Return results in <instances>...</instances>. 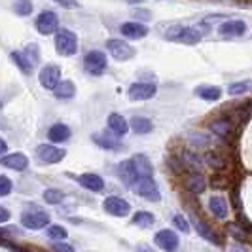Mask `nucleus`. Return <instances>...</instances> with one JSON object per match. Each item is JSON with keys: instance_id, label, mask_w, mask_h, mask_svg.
Segmentation results:
<instances>
[{"instance_id": "obj_23", "label": "nucleus", "mask_w": 252, "mask_h": 252, "mask_svg": "<svg viewBox=\"0 0 252 252\" xmlns=\"http://www.w3.org/2000/svg\"><path fill=\"white\" fill-rule=\"evenodd\" d=\"M48 137L53 142H66V140L70 139V129L64 126V124H55V126L50 127Z\"/></svg>"}, {"instance_id": "obj_22", "label": "nucleus", "mask_w": 252, "mask_h": 252, "mask_svg": "<svg viewBox=\"0 0 252 252\" xmlns=\"http://www.w3.org/2000/svg\"><path fill=\"white\" fill-rule=\"evenodd\" d=\"M186 188H188V191H191L193 195H199V193H203L205 188H207V180H205V177L199 175V173H191L188 177V180H186Z\"/></svg>"}, {"instance_id": "obj_48", "label": "nucleus", "mask_w": 252, "mask_h": 252, "mask_svg": "<svg viewBox=\"0 0 252 252\" xmlns=\"http://www.w3.org/2000/svg\"><path fill=\"white\" fill-rule=\"evenodd\" d=\"M0 152H2V154L6 152V140H2V142H0Z\"/></svg>"}, {"instance_id": "obj_18", "label": "nucleus", "mask_w": 252, "mask_h": 252, "mask_svg": "<svg viewBox=\"0 0 252 252\" xmlns=\"http://www.w3.org/2000/svg\"><path fill=\"white\" fill-rule=\"evenodd\" d=\"M108 127L112 129V133L116 137H124L127 131H129V124L124 116L120 114H110L108 116Z\"/></svg>"}, {"instance_id": "obj_12", "label": "nucleus", "mask_w": 252, "mask_h": 252, "mask_svg": "<svg viewBox=\"0 0 252 252\" xmlns=\"http://www.w3.org/2000/svg\"><path fill=\"white\" fill-rule=\"evenodd\" d=\"M154 243L165 252H175L178 249V235L171 229H161L156 233Z\"/></svg>"}, {"instance_id": "obj_7", "label": "nucleus", "mask_w": 252, "mask_h": 252, "mask_svg": "<svg viewBox=\"0 0 252 252\" xmlns=\"http://www.w3.org/2000/svg\"><path fill=\"white\" fill-rule=\"evenodd\" d=\"M21 224L27 229H42V227L50 226V215L44 211H31L21 215Z\"/></svg>"}, {"instance_id": "obj_8", "label": "nucleus", "mask_w": 252, "mask_h": 252, "mask_svg": "<svg viewBox=\"0 0 252 252\" xmlns=\"http://www.w3.org/2000/svg\"><path fill=\"white\" fill-rule=\"evenodd\" d=\"M158 93V88L154 84H148V82H139V84H133L127 95L131 101H148L152 97H156Z\"/></svg>"}, {"instance_id": "obj_24", "label": "nucleus", "mask_w": 252, "mask_h": 252, "mask_svg": "<svg viewBox=\"0 0 252 252\" xmlns=\"http://www.w3.org/2000/svg\"><path fill=\"white\" fill-rule=\"evenodd\" d=\"M195 95L201 97L203 101H218L222 97V89L218 86H201L195 89Z\"/></svg>"}, {"instance_id": "obj_17", "label": "nucleus", "mask_w": 252, "mask_h": 252, "mask_svg": "<svg viewBox=\"0 0 252 252\" xmlns=\"http://www.w3.org/2000/svg\"><path fill=\"white\" fill-rule=\"evenodd\" d=\"M193 226H195L197 233L201 235L203 239H207L209 243H215V245H222L220 237H218L215 231H213V227L209 226L207 222H203V220H199V218H193Z\"/></svg>"}, {"instance_id": "obj_33", "label": "nucleus", "mask_w": 252, "mask_h": 252, "mask_svg": "<svg viewBox=\"0 0 252 252\" xmlns=\"http://www.w3.org/2000/svg\"><path fill=\"white\" fill-rule=\"evenodd\" d=\"M251 88H252V82H249V80H245V82H235V84H231V86L227 88V93L233 95V97H237V95H243L245 91H249Z\"/></svg>"}, {"instance_id": "obj_20", "label": "nucleus", "mask_w": 252, "mask_h": 252, "mask_svg": "<svg viewBox=\"0 0 252 252\" xmlns=\"http://www.w3.org/2000/svg\"><path fill=\"white\" fill-rule=\"evenodd\" d=\"M133 159V163H135V169H137V173H139V177H152L154 175V167H152L150 159L144 156V154H137V156H133L131 158Z\"/></svg>"}, {"instance_id": "obj_35", "label": "nucleus", "mask_w": 252, "mask_h": 252, "mask_svg": "<svg viewBox=\"0 0 252 252\" xmlns=\"http://www.w3.org/2000/svg\"><path fill=\"white\" fill-rule=\"evenodd\" d=\"M13 10L19 15H31L32 13V2L31 0H15L13 2Z\"/></svg>"}, {"instance_id": "obj_30", "label": "nucleus", "mask_w": 252, "mask_h": 252, "mask_svg": "<svg viewBox=\"0 0 252 252\" xmlns=\"http://www.w3.org/2000/svg\"><path fill=\"white\" fill-rule=\"evenodd\" d=\"M180 158H182L184 165H186V167H189L191 171H197V169L201 167V161H203V159L199 158V156H197V154H193V152H184V154H182Z\"/></svg>"}, {"instance_id": "obj_32", "label": "nucleus", "mask_w": 252, "mask_h": 252, "mask_svg": "<svg viewBox=\"0 0 252 252\" xmlns=\"http://www.w3.org/2000/svg\"><path fill=\"white\" fill-rule=\"evenodd\" d=\"M64 199V193L61 189H55V188H50L44 191V201L50 203V205H59V203Z\"/></svg>"}, {"instance_id": "obj_42", "label": "nucleus", "mask_w": 252, "mask_h": 252, "mask_svg": "<svg viewBox=\"0 0 252 252\" xmlns=\"http://www.w3.org/2000/svg\"><path fill=\"white\" fill-rule=\"evenodd\" d=\"M25 55L29 57V59H32V64L38 63V48H36V44H31V46L27 48Z\"/></svg>"}, {"instance_id": "obj_27", "label": "nucleus", "mask_w": 252, "mask_h": 252, "mask_svg": "<svg viewBox=\"0 0 252 252\" xmlns=\"http://www.w3.org/2000/svg\"><path fill=\"white\" fill-rule=\"evenodd\" d=\"M131 129L135 133H139V135H146V133H150L152 129H154V126H152V122L148 118L139 116V118H133L131 120Z\"/></svg>"}, {"instance_id": "obj_31", "label": "nucleus", "mask_w": 252, "mask_h": 252, "mask_svg": "<svg viewBox=\"0 0 252 252\" xmlns=\"http://www.w3.org/2000/svg\"><path fill=\"white\" fill-rule=\"evenodd\" d=\"M154 222H156L154 215H152V213H146V211H140V213H137V215L133 216V224H137V226H140V227H150Z\"/></svg>"}, {"instance_id": "obj_26", "label": "nucleus", "mask_w": 252, "mask_h": 252, "mask_svg": "<svg viewBox=\"0 0 252 252\" xmlns=\"http://www.w3.org/2000/svg\"><path fill=\"white\" fill-rule=\"evenodd\" d=\"M10 57H12L13 63H15L17 66H19V68H21V72H23V74H31V70H32V66H34V64H32V61L27 57L25 53L12 51V55H10Z\"/></svg>"}, {"instance_id": "obj_28", "label": "nucleus", "mask_w": 252, "mask_h": 252, "mask_svg": "<svg viewBox=\"0 0 252 252\" xmlns=\"http://www.w3.org/2000/svg\"><path fill=\"white\" fill-rule=\"evenodd\" d=\"M211 131L218 135V137H227L231 131H233V127H231V122L229 120H215L213 124H211Z\"/></svg>"}, {"instance_id": "obj_15", "label": "nucleus", "mask_w": 252, "mask_h": 252, "mask_svg": "<svg viewBox=\"0 0 252 252\" xmlns=\"http://www.w3.org/2000/svg\"><path fill=\"white\" fill-rule=\"evenodd\" d=\"M218 31L222 36H243L247 32V23L241 19H231V21L222 23L218 27Z\"/></svg>"}, {"instance_id": "obj_39", "label": "nucleus", "mask_w": 252, "mask_h": 252, "mask_svg": "<svg viewBox=\"0 0 252 252\" xmlns=\"http://www.w3.org/2000/svg\"><path fill=\"white\" fill-rule=\"evenodd\" d=\"M189 140H191L193 146H207V144H209V137L203 135V133H193V135L189 137Z\"/></svg>"}, {"instance_id": "obj_2", "label": "nucleus", "mask_w": 252, "mask_h": 252, "mask_svg": "<svg viewBox=\"0 0 252 252\" xmlns=\"http://www.w3.org/2000/svg\"><path fill=\"white\" fill-rule=\"evenodd\" d=\"M55 50L64 57L76 55L78 53V38L74 32H70L66 29H59L55 32Z\"/></svg>"}, {"instance_id": "obj_5", "label": "nucleus", "mask_w": 252, "mask_h": 252, "mask_svg": "<svg viewBox=\"0 0 252 252\" xmlns=\"http://www.w3.org/2000/svg\"><path fill=\"white\" fill-rule=\"evenodd\" d=\"M135 191L142 195L144 199H148V201H154L158 203L161 199V193H159V188H158V184L154 182V178L152 177H142L139 178V182L135 184Z\"/></svg>"}, {"instance_id": "obj_14", "label": "nucleus", "mask_w": 252, "mask_h": 252, "mask_svg": "<svg viewBox=\"0 0 252 252\" xmlns=\"http://www.w3.org/2000/svg\"><path fill=\"white\" fill-rule=\"evenodd\" d=\"M122 34L126 38H131V40H139V38H144L148 34V27L139 23V21H127L120 27Z\"/></svg>"}, {"instance_id": "obj_16", "label": "nucleus", "mask_w": 252, "mask_h": 252, "mask_svg": "<svg viewBox=\"0 0 252 252\" xmlns=\"http://www.w3.org/2000/svg\"><path fill=\"white\" fill-rule=\"evenodd\" d=\"M78 182L89 191H101L104 188V180L99 175H93V173H84L78 177Z\"/></svg>"}, {"instance_id": "obj_21", "label": "nucleus", "mask_w": 252, "mask_h": 252, "mask_svg": "<svg viewBox=\"0 0 252 252\" xmlns=\"http://www.w3.org/2000/svg\"><path fill=\"white\" fill-rule=\"evenodd\" d=\"M209 209L213 211V215L218 218V220H226L227 218V203L224 197H218V195H215V197H211L209 199Z\"/></svg>"}, {"instance_id": "obj_47", "label": "nucleus", "mask_w": 252, "mask_h": 252, "mask_svg": "<svg viewBox=\"0 0 252 252\" xmlns=\"http://www.w3.org/2000/svg\"><path fill=\"white\" fill-rule=\"evenodd\" d=\"M137 252H156V251L150 249V247H146V245H139V247H137Z\"/></svg>"}, {"instance_id": "obj_3", "label": "nucleus", "mask_w": 252, "mask_h": 252, "mask_svg": "<svg viewBox=\"0 0 252 252\" xmlns=\"http://www.w3.org/2000/svg\"><path fill=\"white\" fill-rule=\"evenodd\" d=\"M106 55L99 50L89 51L84 59V68L88 70L91 76H102L106 70Z\"/></svg>"}, {"instance_id": "obj_41", "label": "nucleus", "mask_w": 252, "mask_h": 252, "mask_svg": "<svg viewBox=\"0 0 252 252\" xmlns=\"http://www.w3.org/2000/svg\"><path fill=\"white\" fill-rule=\"evenodd\" d=\"M51 251L53 252H74V249L68 245V243H63V241H55L51 245Z\"/></svg>"}, {"instance_id": "obj_49", "label": "nucleus", "mask_w": 252, "mask_h": 252, "mask_svg": "<svg viewBox=\"0 0 252 252\" xmlns=\"http://www.w3.org/2000/svg\"><path fill=\"white\" fill-rule=\"evenodd\" d=\"M127 2H129V4H140L142 0H127Z\"/></svg>"}, {"instance_id": "obj_37", "label": "nucleus", "mask_w": 252, "mask_h": 252, "mask_svg": "<svg viewBox=\"0 0 252 252\" xmlns=\"http://www.w3.org/2000/svg\"><path fill=\"white\" fill-rule=\"evenodd\" d=\"M169 165H171V169L177 173V175H182L184 171H186V165H184V161H182V158H169Z\"/></svg>"}, {"instance_id": "obj_9", "label": "nucleus", "mask_w": 252, "mask_h": 252, "mask_svg": "<svg viewBox=\"0 0 252 252\" xmlns=\"http://www.w3.org/2000/svg\"><path fill=\"white\" fill-rule=\"evenodd\" d=\"M36 29H38V32L44 34V36L57 32V29H59V19H57V15L53 12H50V10L42 12L36 19Z\"/></svg>"}, {"instance_id": "obj_36", "label": "nucleus", "mask_w": 252, "mask_h": 252, "mask_svg": "<svg viewBox=\"0 0 252 252\" xmlns=\"http://www.w3.org/2000/svg\"><path fill=\"white\" fill-rule=\"evenodd\" d=\"M66 229L63 226H50L48 227V237L53 241H64L66 239Z\"/></svg>"}, {"instance_id": "obj_1", "label": "nucleus", "mask_w": 252, "mask_h": 252, "mask_svg": "<svg viewBox=\"0 0 252 252\" xmlns=\"http://www.w3.org/2000/svg\"><path fill=\"white\" fill-rule=\"evenodd\" d=\"M165 38L171 40V42H180V44H188V46H193L201 40V32L193 27H182V25H175L171 29H167L165 32Z\"/></svg>"}, {"instance_id": "obj_43", "label": "nucleus", "mask_w": 252, "mask_h": 252, "mask_svg": "<svg viewBox=\"0 0 252 252\" xmlns=\"http://www.w3.org/2000/svg\"><path fill=\"white\" fill-rule=\"evenodd\" d=\"M59 6H63V8H68V10H74L78 8L80 4H78V0H55Z\"/></svg>"}, {"instance_id": "obj_46", "label": "nucleus", "mask_w": 252, "mask_h": 252, "mask_svg": "<svg viewBox=\"0 0 252 252\" xmlns=\"http://www.w3.org/2000/svg\"><path fill=\"white\" fill-rule=\"evenodd\" d=\"M135 17H140V19H150V13L146 12V10H137V12H135Z\"/></svg>"}, {"instance_id": "obj_25", "label": "nucleus", "mask_w": 252, "mask_h": 252, "mask_svg": "<svg viewBox=\"0 0 252 252\" xmlns=\"http://www.w3.org/2000/svg\"><path fill=\"white\" fill-rule=\"evenodd\" d=\"M53 93H55L57 99H72V97L76 95V88L72 82L64 80V82H61L57 88L53 89Z\"/></svg>"}, {"instance_id": "obj_34", "label": "nucleus", "mask_w": 252, "mask_h": 252, "mask_svg": "<svg viewBox=\"0 0 252 252\" xmlns=\"http://www.w3.org/2000/svg\"><path fill=\"white\" fill-rule=\"evenodd\" d=\"M93 140H95L101 148H106V150H120V144H118L116 140L108 139V137H102V135H99V133L93 135Z\"/></svg>"}, {"instance_id": "obj_19", "label": "nucleus", "mask_w": 252, "mask_h": 252, "mask_svg": "<svg viewBox=\"0 0 252 252\" xmlns=\"http://www.w3.org/2000/svg\"><path fill=\"white\" fill-rule=\"evenodd\" d=\"M0 163L8 169H13V171H25L27 165H29V159H27L23 154H12V156H4Z\"/></svg>"}, {"instance_id": "obj_4", "label": "nucleus", "mask_w": 252, "mask_h": 252, "mask_svg": "<svg viewBox=\"0 0 252 252\" xmlns=\"http://www.w3.org/2000/svg\"><path fill=\"white\" fill-rule=\"evenodd\" d=\"M106 50L110 51V55L118 61H129L135 57V48L124 40H118V38H110L106 42Z\"/></svg>"}, {"instance_id": "obj_10", "label": "nucleus", "mask_w": 252, "mask_h": 252, "mask_svg": "<svg viewBox=\"0 0 252 252\" xmlns=\"http://www.w3.org/2000/svg\"><path fill=\"white\" fill-rule=\"evenodd\" d=\"M102 209L108 213V215L112 216H118V218H124L131 213V205L126 201V199H122V197H106L104 201H102Z\"/></svg>"}, {"instance_id": "obj_44", "label": "nucleus", "mask_w": 252, "mask_h": 252, "mask_svg": "<svg viewBox=\"0 0 252 252\" xmlns=\"http://www.w3.org/2000/svg\"><path fill=\"white\" fill-rule=\"evenodd\" d=\"M8 218H10V213H8V209H0V222L4 224V222H8Z\"/></svg>"}, {"instance_id": "obj_29", "label": "nucleus", "mask_w": 252, "mask_h": 252, "mask_svg": "<svg viewBox=\"0 0 252 252\" xmlns=\"http://www.w3.org/2000/svg\"><path fill=\"white\" fill-rule=\"evenodd\" d=\"M205 163L209 165L211 169L222 171V169L226 167V159H224L218 152H207V154H205Z\"/></svg>"}, {"instance_id": "obj_40", "label": "nucleus", "mask_w": 252, "mask_h": 252, "mask_svg": "<svg viewBox=\"0 0 252 252\" xmlns=\"http://www.w3.org/2000/svg\"><path fill=\"white\" fill-rule=\"evenodd\" d=\"M10 191H12V182H10V178L8 177L2 175V177H0V195L6 197Z\"/></svg>"}, {"instance_id": "obj_45", "label": "nucleus", "mask_w": 252, "mask_h": 252, "mask_svg": "<svg viewBox=\"0 0 252 252\" xmlns=\"http://www.w3.org/2000/svg\"><path fill=\"white\" fill-rule=\"evenodd\" d=\"M229 229H231V233H233V235H237L241 241L245 239V233H243V231H239V229L235 227V224H231V226H229Z\"/></svg>"}, {"instance_id": "obj_38", "label": "nucleus", "mask_w": 252, "mask_h": 252, "mask_svg": "<svg viewBox=\"0 0 252 252\" xmlns=\"http://www.w3.org/2000/svg\"><path fill=\"white\" fill-rule=\"evenodd\" d=\"M173 224H175V226H177L178 229L182 231V233H188V231H189L188 220H186V218H184L182 215H177V216H175V218H173Z\"/></svg>"}, {"instance_id": "obj_13", "label": "nucleus", "mask_w": 252, "mask_h": 252, "mask_svg": "<svg viewBox=\"0 0 252 252\" xmlns=\"http://www.w3.org/2000/svg\"><path fill=\"white\" fill-rule=\"evenodd\" d=\"M118 175L122 177L124 180V184L126 186H131V188H135V184L139 182V173H137V169H135V163H133V159H126V161H122V163L118 165Z\"/></svg>"}, {"instance_id": "obj_6", "label": "nucleus", "mask_w": 252, "mask_h": 252, "mask_svg": "<svg viewBox=\"0 0 252 252\" xmlns=\"http://www.w3.org/2000/svg\"><path fill=\"white\" fill-rule=\"evenodd\" d=\"M40 86L46 89H55L61 84V68L57 64H46L38 74Z\"/></svg>"}, {"instance_id": "obj_11", "label": "nucleus", "mask_w": 252, "mask_h": 252, "mask_svg": "<svg viewBox=\"0 0 252 252\" xmlns=\"http://www.w3.org/2000/svg\"><path fill=\"white\" fill-rule=\"evenodd\" d=\"M66 152L57 148V146H51V144H40L36 150L38 159L42 163H59L61 159L64 158Z\"/></svg>"}]
</instances>
